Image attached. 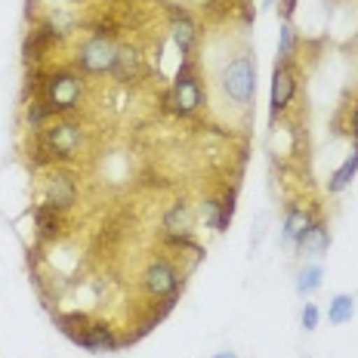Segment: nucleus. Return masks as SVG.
<instances>
[{"instance_id":"f257e3e1","label":"nucleus","mask_w":358,"mask_h":358,"mask_svg":"<svg viewBox=\"0 0 358 358\" xmlns=\"http://www.w3.org/2000/svg\"><path fill=\"white\" fill-rule=\"evenodd\" d=\"M220 87L226 93L229 102H235V108H250L253 93H257V65L248 53L235 56L232 62L222 69L220 74Z\"/></svg>"},{"instance_id":"f03ea898","label":"nucleus","mask_w":358,"mask_h":358,"mask_svg":"<svg viewBox=\"0 0 358 358\" xmlns=\"http://www.w3.org/2000/svg\"><path fill=\"white\" fill-rule=\"evenodd\" d=\"M201 99H204V90H201V80L195 74V65L189 59H182V69H179L176 80H173V90L167 96V106L176 111V115H195L201 108Z\"/></svg>"},{"instance_id":"7ed1b4c3","label":"nucleus","mask_w":358,"mask_h":358,"mask_svg":"<svg viewBox=\"0 0 358 358\" xmlns=\"http://www.w3.org/2000/svg\"><path fill=\"white\" fill-rule=\"evenodd\" d=\"M43 99L47 106L56 111H71L80 99V80L74 74H50L47 84H43Z\"/></svg>"},{"instance_id":"20e7f679","label":"nucleus","mask_w":358,"mask_h":358,"mask_svg":"<svg viewBox=\"0 0 358 358\" xmlns=\"http://www.w3.org/2000/svg\"><path fill=\"white\" fill-rule=\"evenodd\" d=\"M41 148L53 158H71L74 152L80 148V127L69 124V121H59L53 127H47L41 136Z\"/></svg>"},{"instance_id":"39448f33","label":"nucleus","mask_w":358,"mask_h":358,"mask_svg":"<svg viewBox=\"0 0 358 358\" xmlns=\"http://www.w3.org/2000/svg\"><path fill=\"white\" fill-rule=\"evenodd\" d=\"M115 59H117V47L111 41H106L102 34H96L93 41H87L78 53V62L80 69L90 71V74H102V71H111L115 69Z\"/></svg>"},{"instance_id":"423d86ee","label":"nucleus","mask_w":358,"mask_h":358,"mask_svg":"<svg viewBox=\"0 0 358 358\" xmlns=\"http://www.w3.org/2000/svg\"><path fill=\"white\" fill-rule=\"evenodd\" d=\"M143 285L152 296H176V287H179V275L176 268L167 263V259H155L148 263L145 275H143Z\"/></svg>"},{"instance_id":"0eeeda50","label":"nucleus","mask_w":358,"mask_h":358,"mask_svg":"<svg viewBox=\"0 0 358 358\" xmlns=\"http://www.w3.org/2000/svg\"><path fill=\"white\" fill-rule=\"evenodd\" d=\"M296 93V80H294V71H290V65H275V74H272V121L281 115L290 99H294Z\"/></svg>"},{"instance_id":"6e6552de","label":"nucleus","mask_w":358,"mask_h":358,"mask_svg":"<svg viewBox=\"0 0 358 358\" xmlns=\"http://www.w3.org/2000/svg\"><path fill=\"white\" fill-rule=\"evenodd\" d=\"M78 201V185L69 173H53L47 179V207L53 210H69V207Z\"/></svg>"},{"instance_id":"1a4fd4ad","label":"nucleus","mask_w":358,"mask_h":358,"mask_svg":"<svg viewBox=\"0 0 358 358\" xmlns=\"http://www.w3.org/2000/svg\"><path fill=\"white\" fill-rule=\"evenodd\" d=\"M192 226H195V216H192L189 204H173L164 216V229H167L170 238H189Z\"/></svg>"},{"instance_id":"9d476101","label":"nucleus","mask_w":358,"mask_h":358,"mask_svg":"<svg viewBox=\"0 0 358 358\" xmlns=\"http://www.w3.org/2000/svg\"><path fill=\"white\" fill-rule=\"evenodd\" d=\"M74 343H80L84 349H93V352H102V349H115L117 346L115 337H111V327L102 324V322H90V327Z\"/></svg>"},{"instance_id":"9b49d317","label":"nucleus","mask_w":358,"mask_h":358,"mask_svg":"<svg viewBox=\"0 0 358 358\" xmlns=\"http://www.w3.org/2000/svg\"><path fill=\"white\" fill-rule=\"evenodd\" d=\"M331 248V235H327V226L324 222H312L309 229H306V235L300 238V250L309 253V257H322Z\"/></svg>"},{"instance_id":"f8f14e48","label":"nucleus","mask_w":358,"mask_h":358,"mask_svg":"<svg viewBox=\"0 0 358 358\" xmlns=\"http://www.w3.org/2000/svg\"><path fill=\"white\" fill-rule=\"evenodd\" d=\"M312 226V213L303 207H290L287 220H285V244H300V238L306 235V229Z\"/></svg>"},{"instance_id":"ddd939ff","label":"nucleus","mask_w":358,"mask_h":358,"mask_svg":"<svg viewBox=\"0 0 358 358\" xmlns=\"http://www.w3.org/2000/svg\"><path fill=\"white\" fill-rule=\"evenodd\" d=\"M111 74H115L117 80H133L139 74V56L136 50L130 47H121L117 50V59H115V69H111Z\"/></svg>"},{"instance_id":"4468645a","label":"nucleus","mask_w":358,"mask_h":358,"mask_svg":"<svg viewBox=\"0 0 358 358\" xmlns=\"http://www.w3.org/2000/svg\"><path fill=\"white\" fill-rule=\"evenodd\" d=\"M195 22H192L185 13H179V19L173 22V41H176V47H179V53L182 56H189V50H192V43H195Z\"/></svg>"},{"instance_id":"2eb2a0df","label":"nucleus","mask_w":358,"mask_h":358,"mask_svg":"<svg viewBox=\"0 0 358 358\" xmlns=\"http://www.w3.org/2000/svg\"><path fill=\"white\" fill-rule=\"evenodd\" d=\"M355 170H358V145L352 148V155H349V158L340 164V170H337V173L331 176V185H327V189H331V192H343L349 182H352Z\"/></svg>"},{"instance_id":"dca6fc26","label":"nucleus","mask_w":358,"mask_h":358,"mask_svg":"<svg viewBox=\"0 0 358 358\" xmlns=\"http://www.w3.org/2000/svg\"><path fill=\"white\" fill-rule=\"evenodd\" d=\"M352 315H355V300L352 296H346V294L334 296L331 312H327V322L331 324H346V322H352Z\"/></svg>"},{"instance_id":"f3484780","label":"nucleus","mask_w":358,"mask_h":358,"mask_svg":"<svg viewBox=\"0 0 358 358\" xmlns=\"http://www.w3.org/2000/svg\"><path fill=\"white\" fill-rule=\"evenodd\" d=\"M59 327H62L71 340H78L80 334L90 327V318L84 315V312H69V315H59Z\"/></svg>"},{"instance_id":"a211bd4d","label":"nucleus","mask_w":358,"mask_h":358,"mask_svg":"<svg viewBox=\"0 0 358 358\" xmlns=\"http://www.w3.org/2000/svg\"><path fill=\"white\" fill-rule=\"evenodd\" d=\"M34 226H37V232H41V235H53L56 226H59L53 207H47V204L37 207V210H34Z\"/></svg>"},{"instance_id":"6ab92c4d","label":"nucleus","mask_w":358,"mask_h":358,"mask_svg":"<svg viewBox=\"0 0 358 358\" xmlns=\"http://www.w3.org/2000/svg\"><path fill=\"white\" fill-rule=\"evenodd\" d=\"M322 287V268L318 266H306L300 272V281H296V290L300 294H312V290Z\"/></svg>"},{"instance_id":"aec40b11","label":"nucleus","mask_w":358,"mask_h":358,"mask_svg":"<svg viewBox=\"0 0 358 358\" xmlns=\"http://www.w3.org/2000/svg\"><path fill=\"white\" fill-rule=\"evenodd\" d=\"M294 28L285 22V28H281V43H278V62L281 65H290V53H294Z\"/></svg>"},{"instance_id":"412c9836","label":"nucleus","mask_w":358,"mask_h":358,"mask_svg":"<svg viewBox=\"0 0 358 358\" xmlns=\"http://www.w3.org/2000/svg\"><path fill=\"white\" fill-rule=\"evenodd\" d=\"M232 213H235V192H229V195L220 201V222H216V232H226L229 222H232Z\"/></svg>"},{"instance_id":"4be33fe9","label":"nucleus","mask_w":358,"mask_h":358,"mask_svg":"<svg viewBox=\"0 0 358 358\" xmlns=\"http://www.w3.org/2000/svg\"><path fill=\"white\" fill-rule=\"evenodd\" d=\"M50 115H53V108L47 106V99H37V102L28 106V124H31V127H41Z\"/></svg>"},{"instance_id":"5701e85b","label":"nucleus","mask_w":358,"mask_h":358,"mask_svg":"<svg viewBox=\"0 0 358 358\" xmlns=\"http://www.w3.org/2000/svg\"><path fill=\"white\" fill-rule=\"evenodd\" d=\"M303 327H306V331L318 327V306L315 303H306V309H303Z\"/></svg>"},{"instance_id":"b1692460","label":"nucleus","mask_w":358,"mask_h":358,"mask_svg":"<svg viewBox=\"0 0 358 358\" xmlns=\"http://www.w3.org/2000/svg\"><path fill=\"white\" fill-rule=\"evenodd\" d=\"M204 220H207V226L216 229V222H220V201H207L204 204Z\"/></svg>"},{"instance_id":"393cba45","label":"nucleus","mask_w":358,"mask_h":358,"mask_svg":"<svg viewBox=\"0 0 358 358\" xmlns=\"http://www.w3.org/2000/svg\"><path fill=\"white\" fill-rule=\"evenodd\" d=\"M294 6H296V0H281V6H278V13H281V19H290L294 16Z\"/></svg>"},{"instance_id":"a878e982","label":"nucleus","mask_w":358,"mask_h":358,"mask_svg":"<svg viewBox=\"0 0 358 358\" xmlns=\"http://www.w3.org/2000/svg\"><path fill=\"white\" fill-rule=\"evenodd\" d=\"M352 133H355V143H358V108H355V115H352Z\"/></svg>"},{"instance_id":"bb28decb","label":"nucleus","mask_w":358,"mask_h":358,"mask_svg":"<svg viewBox=\"0 0 358 358\" xmlns=\"http://www.w3.org/2000/svg\"><path fill=\"white\" fill-rule=\"evenodd\" d=\"M216 358H235V355H232V352H226V355H216Z\"/></svg>"},{"instance_id":"cd10ccee","label":"nucleus","mask_w":358,"mask_h":358,"mask_svg":"<svg viewBox=\"0 0 358 358\" xmlns=\"http://www.w3.org/2000/svg\"><path fill=\"white\" fill-rule=\"evenodd\" d=\"M275 3V0H263V6H272Z\"/></svg>"}]
</instances>
